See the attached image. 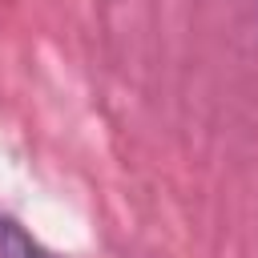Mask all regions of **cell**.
<instances>
[{
	"label": "cell",
	"mask_w": 258,
	"mask_h": 258,
	"mask_svg": "<svg viewBox=\"0 0 258 258\" xmlns=\"http://www.w3.org/2000/svg\"><path fill=\"white\" fill-rule=\"evenodd\" d=\"M0 258H56L36 238H28L12 218H0Z\"/></svg>",
	"instance_id": "obj_1"
}]
</instances>
